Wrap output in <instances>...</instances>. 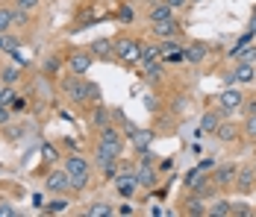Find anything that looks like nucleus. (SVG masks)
Instances as JSON below:
<instances>
[{"label": "nucleus", "mask_w": 256, "mask_h": 217, "mask_svg": "<svg viewBox=\"0 0 256 217\" xmlns=\"http://www.w3.org/2000/svg\"><path fill=\"white\" fill-rule=\"evenodd\" d=\"M115 56L124 59L127 65H138V53H142V41L138 38H115Z\"/></svg>", "instance_id": "nucleus-1"}, {"label": "nucleus", "mask_w": 256, "mask_h": 217, "mask_svg": "<svg viewBox=\"0 0 256 217\" xmlns=\"http://www.w3.org/2000/svg\"><path fill=\"white\" fill-rule=\"evenodd\" d=\"M218 103H221V115H232L244 106V94H242V88H224Z\"/></svg>", "instance_id": "nucleus-2"}, {"label": "nucleus", "mask_w": 256, "mask_h": 217, "mask_svg": "<svg viewBox=\"0 0 256 217\" xmlns=\"http://www.w3.org/2000/svg\"><path fill=\"white\" fill-rule=\"evenodd\" d=\"M48 191L50 194H65L71 191V176H68V170H53V173H48Z\"/></svg>", "instance_id": "nucleus-3"}, {"label": "nucleus", "mask_w": 256, "mask_h": 217, "mask_svg": "<svg viewBox=\"0 0 256 217\" xmlns=\"http://www.w3.org/2000/svg\"><path fill=\"white\" fill-rule=\"evenodd\" d=\"M94 65V56L86 50V53H71V59H68V71L74 73V76H82V73H88V68Z\"/></svg>", "instance_id": "nucleus-4"}, {"label": "nucleus", "mask_w": 256, "mask_h": 217, "mask_svg": "<svg viewBox=\"0 0 256 217\" xmlns=\"http://www.w3.org/2000/svg\"><path fill=\"white\" fill-rule=\"evenodd\" d=\"M62 88H65V94L71 97L74 103H82V100H86V82H82L80 76H74V73L65 79V85H62Z\"/></svg>", "instance_id": "nucleus-5"}, {"label": "nucleus", "mask_w": 256, "mask_h": 217, "mask_svg": "<svg viewBox=\"0 0 256 217\" xmlns=\"http://www.w3.org/2000/svg\"><path fill=\"white\" fill-rule=\"evenodd\" d=\"M88 53L98 56V59H112V56H115V44H112V38H94L92 47H88Z\"/></svg>", "instance_id": "nucleus-6"}, {"label": "nucleus", "mask_w": 256, "mask_h": 217, "mask_svg": "<svg viewBox=\"0 0 256 217\" xmlns=\"http://www.w3.org/2000/svg\"><path fill=\"white\" fill-rule=\"evenodd\" d=\"M100 144L115 147L118 153H124V138H121V132H118L115 126H103L100 129Z\"/></svg>", "instance_id": "nucleus-7"}, {"label": "nucleus", "mask_w": 256, "mask_h": 217, "mask_svg": "<svg viewBox=\"0 0 256 217\" xmlns=\"http://www.w3.org/2000/svg\"><path fill=\"white\" fill-rule=\"evenodd\" d=\"M236 173H238V168H236V165H224V168L215 170L212 182H215L218 188H227V185H232V182H236Z\"/></svg>", "instance_id": "nucleus-8"}, {"label": "nucleus", "mask_w": 256, "mask_h": 217, "mask_svg": "<svg viewBox=\"0 0 256 217\" xmlns=\"http://www.w3.org/2000/svg\"><path fill=\"white\" fill-rule=\"evenodd\" d=\"M150 26H154V32L159 35V38H174L180 32V26L174 18H168V21H150Z\"/></svg>", "instance_id": "nucleus-9"}, {"label": "nucleus", "mask_w": 256, "mask_h": 217, "mask_svg": "<svg viewBox=\"0 0 256 217\" xmlns=\"http://www.w3.org/2000/svg\"><path fill=\"white\" fill-rule=\"evenodd\" d=\"M65 170H68V176H80V173H88V162L77 156V153H71V156H65Z\"/></svg>", "instance_id": "nucleus-10"}, {"label": "nucleus", "mask_w": 256, "mask_h": 217, "mask_svg": "<svg viewBox=\"0 0 256 217\" xmlns=\"http://www.w3.org/2000/svg\"><path fill=\"white\" fill-rule=\"evenodd\" d=\"M232 185H238V191H250L256 185V173L254 168H238V173H236V182Z\"/></svg>", "instance_id": "nucleus-11"}, {"label": "nucleus", "mask_w": 256, "mask_h": 217, "mask_svg": "<svg viewBox=\"0 0 256 217\" xmlns=\"http://www.w3.org/2000/svg\"><path fill=\"white\" fill-rule=\"evenodd\" d=\"M115 188L124 194V197H130V194L138 188V182H136V173H118V176H115Z\"/></svg>", "instance_id": "nucleus-12"}, {"label": "nucleus", "mask_w": 256, "mask_h": 217, "mask_svg": "<svg viewBox=\"0 0 256 217\" xmlns=\"http://www.w3.org/2000/svg\"><path fill=\"white\" fill-rule=\"evenodd\" d=\"M206 53H209V47H206V44H192V47L182 50V59H186L188 65H200V62L206 59Z\"/></svg>", "instance_id": "nucleus-13"}, {"label": "nucleus", "mask_w": 256, "mask_h": 217, "mask_svg": "<svg viewBox=\"0 0 256 217\" xmlns=\"http://www.w3.org/2000/svg\"><path fill=\"white\" fill-rule=\"evenodd\" d=\"M256 76V62H238L236 71H232V79L236 82H250Z\"/></svg>", "instance_id": "nucleus-14"}, {"label": "nucleus", "mask_w": 256, "mask_h": 217, "mask_svg": "<svg viewBox=\"0 0 256 217\" xmlns=\"http://www.w3.org/2000/svg\"><path fill=\"white\" fill-rule=\"evenodd\" d=\"M159 59H162V47H156V44H142L138 65H150V62H159Z\"/></svg>", "instance_id": "nucleus-15"}, {"label": "nucleus", "mask_w": 256, "mask_h": 217, "mask_svg": "<svg viewBox=\"0 0 256 217\" xmlns=\"http://www.w3.org/2000/svg\"><path fill=\"white\" fill-rule=\"evenodd\" d=\"M136 182H138V188H154L156 185V173L150 170V165H142V168L136 170Z\"/></svg>", "instance_id": "nucleus-16"}, {"label": "nucleus", "mask_w": 256, "mask_h": 217, "mask_svg": "<svg viewBox=\"0 0 256 217\" xmlns=\"http://www.w3.org/2000/svg\"><path fill=\"white\" fill-rule=\"evenodd\" d=\"M212 135H218V141H224V144H230V141H236V135H238V129H236L232 123H218V129H215Z\"/></svg>", "instance_id": "nucleus-17"}, {"label": "nucleus", "mask_w": 256, "mask_h": 217, "mask_svg": "<svg viewBox=\"0 0 256 217\" xmlns=\"http://www.w3.org/2000/svg\"><path fill=\"white\" fill-rule=\"evenodd\" d=\"M150 138H154V135H150V132H148V129H136V132H132V135H130V141H132V147H136V150H138V153H142V150H148V147H150Z\"/></svg>", "instance_id": "nucleus-18"}, {"label": "nucleus", "mask_w": 256, "mask_h": 217, "mask_svg": "<svg viewBox=\"0 0 256 217\" xmlns=\"http://www.w3.org/2000/svg\"><path fill=\"white\" fill-rule=\"evenodd\" d=\"M142 71H144V76H148L150 82H159L162 73H165V62L159 59V62H150V65H142Z\"/></svg>", "instance_id": "nucleus-19"}, {"label": "nucleus", "mask_w": 256, "mask_h": 217, "mask_svg": "<svg viewBox=\"0 0 256 217\" xmlns=\"http://www.w3.org/2000/svg\"><path fill=\"white\" fill-rule=\"evenodd\" d=\"M168 18H174V9L162 0V3H156L154 9H150V21H168Z\"/></svg>", "instance_id": "nucleus-20"}, {"label": "nucleus", "mask_w": 256, "mask_h": 217, "mask_svg": "<svg viewBox=\"0 0 256 217\" xmlns=\"http://www.w3.org/2000/svg\"><path fill=\"white\" fill-rule=\"evenodd\" d=\"M218 123H221V112H206L200 118V132H215Z\"/></svg>", "instance_id": "nucleus-21"}, {"label": "nucleus", "mask_w": 256, "mask_h": 217, "mask_svg": "<svg viewBox=\"0 0 256 217\" xmlns=\"http://www.w3.org/2000/svg\"><path fill=\"white\" fill-rule=\"evenodd\" d=\"M230 200H215L212 206H209V212L206 215H212V217H230Z\"/></svg>", "instance_id": "nucleus-22"}, {"label": "nucleus", "mask_w": 256, "mask_h": 217, "mask_svg": "<svg viewBox=\"0 0 256 217\" xmlns=\"http://www.w3.org/2000/svg\"><path fill=\"white\" fill-rule=\"evenodd\" d=\"M109 215H112V206H106V203H94V206L86 209V217H109Z\"/></svg>", "instance_id": "nucleus-23"}, {"label": "nucleus", "mask_w": 256, "mask_h": 217, "mask_svg": "<svg viewBox=\"0 0 256 217\" xmlns=\"http://www.w3.org/2000/svg\"><path fill=\"white\" fill-rule=\"evenodd\" d=\"M254 38H256V35H254V29H248V32H244L242 38H236V44H232V47L227 50V56H230V59H232V53H238V50H242V47H248V44H250Z\"/></svg>", "instance_id": "nucleus-24"}, {"label": "nucleus", "mask_w": 256, "mask_h": 217, "mask_svg": "<svg viewBox=\"0 0 256 217\" xmlns=\"http://www.w3.org/2000/svg\"><path fill=\"white\" fill-rule=\"evenodd\" d=\"M232 59H236V62H256V47L248 44V47H242L238 53H232Z\"/></svg>", "instance_id": "nucleus-25"}, {"label": "nucleus", "mask_w": 256, "mask_h": 217, "mask_svg": "<svg viewBox=\"0 0 256 217\" xmlns=\"http://www.w3.org/2000/svg\"><path fill=\"white\" fill-rule=\"evenodd\" d=\"M250 215H254V209L248 203H232L230 206V217H250Z\"/></svg>", "instance_id": "nucleus-26"}, {"label": "nucleus", "mask_w": 256, "mask_h": 217, "mask_svg": "<svg viewBox=\"0 0 256 217\" xmlns=\"http://www.w3.org/2000/svg\"><path fill=\"white\" fill-rule=\"evenodd\" d=\"M65 209H68V200H65V197H59V200H53V203L44 206L48 215H59V212H65Z\"/></svg>", "instance_id": "nucleus-27"}, {"label": "nucleus", "mask_w": 256, "mask_h": 217, "mask_svg": "<svg viewBox=\"0 0 256 217\" xmlns=\"http://www.w3.org/2000/svg\"><path fill=\"white\" fill-rule=\"evenodd\" d=\"M186 209H188V215H206V209H204V203L198 200V197H192L188 203H186Z\"/></svg>", "instance_id": "nucleus-28"}, {"label": "nucleus", "mask_w": 256, "mask_h": 217, "mask_svg": "<svg viewBox=\"0 0 256 217\" xmlns=\"http://www.w3.org/2000/svg\"><path fill=\"white\" fill-rule=\"evenodd\" d=\"M12 26V9H0V32H9Z\"/></svg>", "instance_id": "nucleus-29"}, {"label": "nucleus", "mask_w": 256, "mask_h": 217, "mask_svg": "<svg viewBox=\"0 0 256 217\" xmlns=\"http://www.w3.org/2000/svg\"><path fill=\"white\" fill-rule=\"evenodd\" d=\"M86 100H100V85L98 82H86Z\"/></svg>", "instance_id": "nucleus-30"}, {"label": "nucleus", "mask_w": 256, "mask_h": 217, "mask_svg": "<svg viewBox=\"0 0 256 217\" xmlns=\"http://www.w3.org/2000/svg\"><path fill=\"white\" fill-rule=\"evenodd\" d=\"M0 79H3L6 85H12V82L18 79V68H3V71H0Z\"/></svg>", "instance_id": "nucleus-31"}, {"label": "nucleus", "mask_w": 256, "mask_h": 217, "mask_svg": "<svg viewBox=\"0 0 256 217\" xmlns=\"http://www.w3.org/2000/svg\"><path fill=\"white\" fill-rule=\"evenodd\" d=\"M94 126H98V129H103V126H109V115H106V109H98V112H94Z\"/></svg>", "instance_id": "nucleus-32"}, {"label": "nucleus", "mask_w": 256, "mask_h": 217, "mask_svg": "<svg viewBox=\"0 0 256 217\" xmlns=\"http://www.w3.org/2000/svg\"><path fill=\"white\" fill-rule=\"evenodd\" d=\"M56 71H59V59H48V62L42 65V73H44V76H53Z\"/></svg>", "instance_id": "nucleus-33"}, {"label": "nucleus", "mask_w": 256, "mask_h": 217, "mask_svg": "<svg viewBox=\"0 0 256 217\" xmlns=\"http://www.w3.org/2000/svg\"><path fill=\"white\" fill-rule=\"evenodd\" d=\"M88 185V173H80V176H71V188H77V191H82Z\"/></svg>", "instance_id": "nucleus-34"}, {"label": "nucleus", "mask_w": 256, "mask_h": 217, "mask_svg": "<svg viewBox=\"0 0 256 217\" xmlns=\"http://www.w3.org/2000/svg\"><path fill=\"white\" fill-rule=\"evenodd\" d=\"M244 135L256 141V115H248V123H244Z\"/></svg>", "instance_id": "nucleus-35"}, {"label": "nucleus", "mask_w": 256, "mask_h": 217, "mask_svg": "<svg viewBox=\"0 0 256 217\" xmlns=\"http://www.w3.org/2000/svg\"><path fill=\"white\" fill-rule=\"evenodd\" d=\"M132 18H136V15H132L130 6H121V9H118V21H121V24H132Z\"/></svg>", "instance_id": "nucleus-36"}, {"label": "nucleus", "mask_w": 256, "mask_h": 217, "mask_svg": "<svg viewBox=\"0 0 256 217\" xmlns=\"http://www.w3.org/2000/svg\"><path fill=\"white\" fill-rule=\"evenodd\" d=\"M42 156H44L48 162H59V153H56V147H53V144H44V147H42Z\"/></svg>", "instance_id": "nucleus-37"}, {"label": "nucleus", "mask_w": 256, "mask_h": 217, "mask_svg": "<svg viewBox=\"0 0 256 217\" xmlns=\"http://www.w3.org/2000/svg\"><path fill=\"white\" fill-rule=\"evenodd\" d=\"M26 21H30V18H26V9H18V6H15V9H12V24H26Z\"/></svg>", "instance_id": "nucleus-38"}, {"label": "nucleus", "mask_w": 256, "mask_h": 217, "mask_svg": "<svg viewBox=\"0 0 256 217\" xmlns=\"http://www.w3.org/2000/svg\"><path fill=\"white\" fill-rule=\"evenodd\" d=\"M21 135H24V129H21V126H9V129H6V138H9V141H18Z\"/></svg>", "instance_id": "nucleus-39"}, {"label": "nucleus", "mask_w": 256, "mask_h": 217, "mask_svg": "<svg viewBox=\"0 0 256 217\" xmlns=\"http://www.w3.org/2000/svg\"><path fill=\"white\" fill-rule=\"evenodd\" d=\"M9 118H12L9 106H6V103H0V126H6V123H9Z\"/></svg>", "instance_id": "nucleus-40"}, {"label": "nucleus", "mask_w": 256, "mask_h": 217, "mask_svg": "<svg viewBox=\"0 0 256 217\" xmlns=\"http://www.w3.org/2000/svg\"><path fill=\"white\" fill-rule=\"evenodd\" d=\"M15 6H18V9H26V12H30V9H36V6H38V0H15Z\"/></svg>", "instance_id": "nucleus-41"}, {"label": "nucleus", "mask_w": 256, "mask_h": 217, "mask_svg": "<svg viewBox=\"0 0 256 217\" xmlns=\"http://www.w3.org/2000/svg\"><path fill=\"white\" fill-rule=\"evenodd\" d=\"M0 217H15V209L9 203H0Z\"/></svg>", "instance_id": "nucleus-42"}, {"label": "nucleus", "mask_w": 256, "mask_h": 217, "mask_svg": "<svg viewBox=\"0 0 256 217\" xmlns=\"http://www.w3.org/2000/svg\"><path fill=\"white\" fill-rule=\"evenodd\" d=\"M165 3H168V6H171V9H180V6H186V3H188V0H165Z\"/></svg>", "instance_id": "nucleus-43"}, {"label": "nucleus", "mask_w": 256, "mask_h": 217, "mask_svg": "<svg viewBox=\"0 0 256 217\" xmlns=\"http://www.w3.org/2000/svg\"><path fill=\"white\" fill-rule=\"evenodd\" d=\"M171 50H177V41H165L162 44V53H171Z\"/></svg>", "instance_id": "nucleus-44"}, {"label": "nucleus", "mask_w": 256, "mask_h": 217, "mask_svg": "<svg viewBox=\"0 0 256 217\" xmlns=\"http://www.w3.org/2000/svg\"><path fill=\"white\" fill-rule=\"evenodd\" d=\"M244 112H248V115H256V100H254V103H248V106H244Z\"/></svg>", "instance_id": "nucleus-45"}, {"label": "nucleus", "mask_w": 256, "mask_h": 217, "mask_svg": "<svg viewBox=\"0 0 256 217\" xmlns=\"http://www.w3.org/2000/svg\"><path fill=\"white\" fill-rule=\"evenodd\" d=\"M3 91H6V85H0V103H3Z\"/></svg>", "instance_id": "nucleus-46"}, {"label": "nucleus", "mask_w": 256, "mask_h": 217, "mask_svg": "<svg viewBox=\"0 0 256 217\" xmlns=\"http://www.w3.org/2000/svg\"><path fill=\"white\" fill-rule=\"evenodd\" d=\"M254 173H256V165H254Z\"/></svg>", "instance_id": "nucleus-47"}]
</instances>
